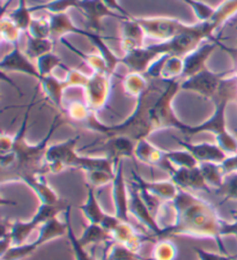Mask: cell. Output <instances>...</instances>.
I'll return each instance as SVG.
<instances>
[{"label":"cell","instance_id":"cell-31","mask_svg":"<svg viewBox=\"0 0 237 260\" xmlns=\"http://www.w3.org/2000/svg\"><path fill=\"white\" fill-rule=\"evenodd\" d=\"M36 66L37 69H39V72L42 78L46 77V75L53 74V71L61 69V67L62 69H67V66L61 60V58L53 52H49L44 54V56L40 57L39 59L36 60Z\"/></svg>","mask_w":237,"mask_h":260},{"label":"cell","instance_id":"cell-37","mask_svg":"<svg viewBox=\"0 0 237 260\" xmlns=\"http://www.w3.org/2000/svg\"><path fill=\"white\" fill-rule=\"evenodd\" d=\"M28 32L36 39H50V21L45 18L33 19Z\"/></svg>","mask_w":237,"mask_h":260},{"label":"cell","instance_id":"cell-3","mask_svg":"<svg viewBox=\"0 0 237 260\" xmlns=\"http://www.w3.org/2000/svg\"><path fill=\"white\" fill-rule=\"evenodd\" d=\"M171 204L176 217L172 224L163 228L166 240L180 235L211 237L217 242L219 253L229 255L220 235L223 220L219 216L214 205L182 188L179 190L175 199L171 200Z\"/></svg>","mask_w":237,"mask_h":260},{"label":"cell","instance_id":"cell-27","mask_svg":"<svg viewBox=\"0 0 237 260\" xmlns=\"http://www.w3.org/2000/svg\"><path fill=\"white\" fill-rule=\"evenodd\" d=\"M150 81L151 79L143 73L130 72L124 78L125 94L131 98H138L150 85Z\"/></svg>","mask_w":237,"mask_h":260},{"label":"cell","instance_id":"cell-19","mask_svg":"<svg viewBox=\"0 0 237 260\" xmlns=\"http://www.w3.org/2000/svg\"><path fill=\"white\" fill-rule=\"evenodd\" d=\"M101 260H153V258L141 257L137 251L113 240L105 244Z\"/></svg>","mask_w":237,"mask_h":260},{"label":"cell","instance_id":"cell-7","mask_svg":"<svg viewBox=\"0 0 237 260\" xmlns=\"http://www.w3.org/2000/svg\"><path fill=\"white\" fill-rule=\"evenodd\" d=\"M69 206L70 204L65 199H61L56 204H41L39 213L29 222H11L10 232L3 235L2 240H10L12 246L23 244L37 227L53 217H57L62 212H65Z\"/></svg>","mask_w":237,"mask_h":260},{"label":"cell","instance_id":"cell-32","mask_svg":"<svg viewBox=\"0 0 237 260\" xmlns=\"http://www.w3.org/2000/svg\"><path fill=\"white\" fill-rule=\"evenodd\" d=\"M71 205L69 208L65 211V222L67 223V236H69L70 241L72 243V247H73V251L75 253V257H77V260H96L93 254L88 253L86 251V247H83L77 237L74 236L73 233V228H72V222H71Z\"/></svg>","mask_w":237,"mask_h":260},{"label":"cell","instance_id":"cell-25","mask_svg":"<svg viewBox=\"0 0 237 260\" xmlns=\"http://www.w3.org/2000/svg\"><path fill=\"white\" fill-rule=\"evenodd\" d=\"M61 42L65 45L67 49H70L72 52L78 54V56L81 58V59L86 62L88 66L91 67V69L93 70V72H109L110 73L107 61H105V59L102 57V54H93V53L87 54L84 52H81L80 50L73 47V45H72L69 41L64 39V37L61 40Z\"/></svg>","mask_w":237,"mask_h":260},{"label":"cell","instance_id":"cell-36","mask_svg":"<svg viewBox=\"0 0 237 260\" xmlns=\"http://www.w3.org/2000/svg\"><path fill=\"white\" fill-rule=\"evenodd\" d=\"M2 39L11 44H16L20 42V36L22 31L16 27V24L10 18L3 15L2 18Z\"/></svg>","mask_w":237,"mask_h":260},{"label":"cell","instance_id":"cell-18","mask_svg":"<svg viewBox=\"0 0 237 260\" xmlns=\"http://www.w3.org/2000/svg\"><path fill=\"white\" fill-rule=\"evenodd\" d=\"M121 22L123 23L122 48L126 53L146 47V34L134 18L132 20L121 21Z\"/></svg>","mask_w":237,"mask_h":260},{"label":"cell","instance_id":"cell-13","mask_svg":"<svg viewBox=\"0 0 237 260\" xmlns=\"http://www.w3.org/2000/svg\"><path fill=\"white\" fill-rule=\"evenodd\" d=\"M19 43L20 42L13 45V51L6 54L0 62V69L3 71V74H5L8 71H18V72L32 75L41 81L42 77L39 69L33 64V60L27 56L26 52L21 50Z\"/></svg>","mask_w":237,"mask_h":260},{"label":"cell","instance_id":"cell-21","mask_svg":"<svg viewBox=\"0 0 237 260\" xmlns=\"http://www.w3.org/2000/svg\"><path fill=\"white\" fill-rule=\"evenodd\" d=\"M80 244L83 247L88 246L90 244H94L95 246L100 244H108L111 241H113V235L110 233L109 230L104 229L102 225L90 223L88 227H86L82 236L78 238Z\"/></svg>","mask_w":237,"mask_h":260},{"label":"cell","instance_id":"cell-2","mask_svg":"<svg viewBox=\"0 0 237 260\" xmlns=\"http://www.w3.org/2000/svg\"><path fill=\"white\" fill-rule=\"evenodd\" d=\"M35 103L33 98L31 104L24 114V118L21 127L15 137H8L6 134L2 136L0 150H2V182L20 179L24 183L34 178L43 176L48 173L46 170L45 156L49 148V141L53 132L65 123V116L59 114L52 121L51 126L46 137L37 145H29L26 141V131L28 127L29 114Z\"/></svg>","mask_w":237,"mask_h":260},{"label":"cell","instance_id":"cell-41","mask_svg":"<svg viewBox=\"0 0 237 260\" xmlns=\"http://www.w3.org/2000/svg\"><path fill=\"white\" fill-rule=\"evenodd\" d=\"M194 251L197 252L199 260H223V254L221 253H211L199 247H194Z\"/></svg>","mask_w":237,"mask_h":260},{"label":"cell","instance_id":"cell-1","mask_svg":"<svg viewBox=\"0 0 237 260\" xmlns=\"http://www.w3.org/2000/svg\"><path fill=\"white\" fill-rule=\"evenodd\" d=\"M236 13L237 0H226L215 10L211 19L198 23L194 31L134 50L126 53L124 58H121V62L129 67L130 72L145 73L148 67L162 56L184 58L206 41L220 40L214 34Z\"/></svg>","mask_w":237,"mask_h":260},{"label":"cell","instance_id":"cell-4","mask_svg":"<svg viewBox=\"0 0 237 260\" xmlns=\"http://www.w3.org/2000/svg\"><path fill=\"white\" fill-rule=\"evenodd\" d=\"M80 140L77 136L61 144L49 146L45 162L48 173L59 174L67 168L86 170L87 174L95 171H105L109 174L116 173V165L109 157L81 156L75 152V146Z\"/></svg>","mask_w":237,"mask_h":260},{"label":"cell","instance_id":"cell-44","mask_svg":"<svg viewBox=\"0 0 237 260\" xmlns=\"http://www.w3.org/2000/svg\"><path fill=\"white\" fill-rule=\"evenodd\" d=\"M223 260H236L234 257H230V255H223Z\"/></svg>","mask_w":237,"mask_h":260},{"label":"cell","instance_id":"cell-23","mask_svg":"<svg viewBox=\"0 0 237 260\" xmlns=\"http://www.w3.org/2000/svg\"><path fill=\"white\" fill-rule=\"evenodd\" d=\"M135 157L147 165L158 167L164 158V150L156 148L150 141L143 139L139 141L135 147Z\"/></svg>","mask_w":237,"mask_h":260},{"label":"cell","instance_id":"cell-29","mask_svg":"<svg viewBox=\"0 0 237 260\" xmlns=\"http://www.w3.org/2000/svg\"><path fill=\"white\" fill-rule=\"evenodd\" d=\"M26 184L31 186L33 190L36 192V194L40 197L41 204H56L62 199L59 198L56 192L46 184L42 176H39V177L29 180Z\"/></svg>","mask_w":237,"mask_h":260},{"label":"cell","instance_id":"cell-43","mask_svg":"<svg viewBox=\"0 0 237 260\" xmlns=\"http://www.w3.org/2000/svg\"><path fill=\"white\" fill-rule=\"evenodd\" d=\"M230 215L232 216V220H237V209H234V211L230 212Z\"/></svg>","mask_w":237,"mask_h":260},{"label":"cell","instance_id":"cell-28","mask_svg":"<svg viewBox=\"0 0 237 260\" xmlns=\"http://www.w3.org/2000/svg\"><path fill=\"white\" fill-rule=\"evenodd\" d=\"M5 16L13 21L16 27L22 32L29 30V27H31L33 21L31 7L27 6L26 0H19V6L15 10L8 12V14Z\"/></svg>","mask_w":237,"mask_h":260},{"label":"cell","instance_id":"cell-10","mask_svg":"<svg viewBox=\"0 0 237 260\" xmlns=\"http://www.w3.org/2000/svg\"><path fill=\"white\" fill-rule=\"evenodd\" d=\"M75 8L81 12V14L86 18L88 30L97 35L104 32V27L102 26V19L104 16H112L120 21L132 20L112 11L103 0H79Z\"/></svg>","mask_w":237,"mask_h":260},{"label":"cell","instance_id":"cell-14","mask_svg":"<svg viewBox=\"0 0 237 260\" xmlns=\"http://www.w3.org/2000/svg\"><path fill=\"white\" fill-rule=\"evenodd\" d=\"M221 43L220 40L218 41H211L202 43L200 47L194 50L193 52L189 53L188 56L183 58L184 61V69L183 73L179 79V81L183 82L186 79L193 77L194 74H197L202 67L206 66L207 58L211 56V53L214 51L215 48L219 47V44Z\"/></svg>","mask_w":237,"mask_h":260},{"label":"cell","instance_id":"cell-20","mask_svg":"<svg viewBox=\"0 0 237 260\" xmlns=\"http://www.w3.org/2000/svg\"><path fill=\"white\" fill-rule=\"evenodd\" d=\"M41 83L43 86L44 93L48 96V99L51 100L58 110L63 112V101H64L65 90L69 88L66 82L64 80H59L53 74H51L42 78Z\"/></svg>","mask_w":237,"mask_h":260},{"label":"cell","instance_id":"cell-26","mask_svg":"<svg viewBox=\"0 0 237 260\" xmlns=\"http://www.w3.org/2000/svg\"><path fill=\"white\" fill-rule=\"evenodd\" d=\"M213 196H218L222 198L220 205L226 204L227 201L237 200V171L226 174L223 176V180L218 188L213 191Z\"/></svg>","mask_w":237,"mask_h":260},{"label":"cell","instance_id":"cell-15","mask_svg":"<svg viewBox=\"0 0 237 260\" xmlns=\"http://www.w3.org/2000/svg\"><path fill=\"white\" fill-rule=\"evenodd\" d=\"M172 139L179 142L185 150L191 153L199 163L213 162L219 163L220 165V163H222L228 156H229V155L224 152L218 144L213 145L207 144V142H202V144L193 145L188 140L180 139L179 137H172Z\"/></svg>","mask_w":237,"mask_h":260},{"label":"cell","instance_id":"cell-35","mask_svg":"<svg viewBox=\"0 0 237 260\" xmlns=\"http://www.w3.org/2000/svg\"><path fill=\"white\" fill-rule=\"evenodd\" d=\"M79 0H52L50 3L39 4V5L31 7V12H39V11H48L50 13H59V12H66L67 8L77 7Z\"/></svg>","mask_w":237,"mask_h":260},{"label":"cell","instance_id":"cell-9","mask_svg":"<svg viewBox=\"0 0 237 260\" xmlns=\"http://www.w3.org/2000/svg\"><path fill=\"white\" fill-rule=\"evenodd\" d=\"M158 167L161 168V169L166 170L170 175L172 182L180 188H182V190L189 192L202 191L207 194L213 196V188L207 184L199 166L196 168L175 167L164 156V158L161 161Z\"/></svg>","mask_w":237,"mask_h":260},{"label":"cell","instance_id":"cell-42","mask_svg":"<svg viewBox=\"0 0 237 260\" xmlns=\"http://www.w3.org/2000/svg\"><path fill=\"white\" fill-rule=\"evenodd\" d=\"M103 2L107 4V5L111 8L112 11H115V12H117V13H120V14H122V15H124V16H126V18L128 19H133V16L131 15L130 13H128V12H126L124 8L123 7H121V5L120 4L117 3V0H103Z\"/></svg>","mask_w":237,"mask_h":260},{"label":"cell","instance_id":"cell-33","mask_svg":"<svg viewBox=\"0 0 237 260\" xmlns=\"http://www.w3.org/2000/svg\"><path fill=\"white\" fill-rule=\"evenodd\" d=\"M167 160L175 167L180 168H196L199 162L193 155L188 150H180V152H164Z\"/></svg>","mask_w":237,"mask_h":260},{"label":"cell","instance_id":"cell-22","mask_svg":"<svg viewBox=\"0 0 237 260\" xmlns=\"http://www.w3.org/2000/svg\"><path fill=\"white\" fill-rule=\"evenodd\" d=\"M87 188H88L87 203L84 205H81L79 208L81 209L82 213L86 215L88 221H90V223H95V224L101 225L105 220V217H107V214L103 213L102 208L100 207L99 203H97L94 186L91 185V184H87Z\"/></svg>","mask_w":237,"mask_h":260},{"label":"cell","instance_id":"cell-38","mask_svg":"<svg viewBox=\"0 0 237 260\" xmlns=\"http://www.w3.org/2000/svg\"><path fill=\"white\" fill-rule=\"evenodd\" d=\"M182 2L188 4V5L192 8L194 13L197 14L198 19L200 20V22L211 19L212 15H213L215 12V10H213L210 5H207V4H204L201 2H197V0H182Z\"/></svg>","mask_w":237,"mask_h":260},{"label":"cell","instance_id":"cell-40","mask_svg":"<svg viewBox=\"0 0 237 260\" xmlns=\"http://www.w3.org/2000/svg\"><path fill=\"white\" fill-rule=\"evenodd\" d=\"M220 235L221 236H226V235H235L237 238V220L232 222L222 221L221 229H220Z\"/></svg>","mask_w":237,"mask_h":260},{"label":"cell","instance_id":"cell-34","mask_svg":"<svg viewBox=\"0 0 237 260\" xmlns=\"http://www.w3.org/2000/svg\"><path fill=\"white\" fill-rule=\"evenodd\" d=\"M177 247L169 240H162L155 243L152 258L153 260H175Z\"/></svg>","mask_w":237,"mask_h":260},{"label":"cell","instance_id":"cell-12","mask_svg":"<svg viewBox=\"0 0 237 260\" xmlns=\"http://www.w3.org/2000/svg\"><path fill=\"white\" fill-rule=\"evenodd\" d=\"M112 197L116 206V216L125 223H131L129 187L124 178L123 160L116 163L115 178L112 180Z\"/></svg>","mask_w":237,"mask_h":260},{"label":"cell","instance_id":"cell-11","mask_svg":"<svg viewBox=\"0 0 237 260\" xmlns=\"http://www.w3.org/2000/svg\"><path fill=\"white\" fill-rule=\"evenodd\" d=\"M111 77L109 72H93L84 86L86 103L92 112L101 110L105 107L111 94Z\"/></svg>","mask_w":237,"mask_h":260},{"label":"cell","instance_id":"cell-5","mask_svg":"<svg viewBox=\"0 0 237 260\" xmlns=\"http://www.w3.org/2000/svg\"><path fill=\"white\" fill-rule=\"evenodd\" d=\"M49 21H50V39H51L53 42L61 41L66 34L83 35L95 45L97 50H99V53L102 54V57L104 58L105 61H107L110 73L113 74V72H115L116 70V66L121 62V59L120 58H117L111 50L108 48V45L104 43L103 36L97 35V34L90 30H83V29L78 28L73 22H72L71 18L66 12L50 13Z\"/></svg>","mask_w":237,"mask_h":260},{"label":"cell","instance_id":"cell-24","mask_svg":"<svg viewBox=\"0 0 237 260\" xmlns=\"http://www.w3.org/2000/svg\"><path fill=\"white\" fill-rule=\"evenodd\" d=\"M27 39V44L24 52L32 60H37L40 57L53 51V43L51 39H36L28 31L24 32Z\"/></svg>","mask_w":237,"mask_h":260},{"label":"cell","instance_id":"cell-8","mask_svg":"<svg viewBox=\"0 0 237 260\" xmlns=\"http://www.w3.org/2000/svg\"><path fill=\"white\" fill-rule=\"evenodd\" d=\"M67 235V223L62 222L58 217L45 222L39 230V237L32 242H26L21 245H13L2 254V260H21L32 255L44 243Z\"/></svg>","mask_w":237,"mask_h":260},{"label":"cell","instance_id":"cell-6","mask_svg":"<svg viewBox=\"0 0 237 260\" xmlns=\"http://www.w3.org/2000/svg\"><path fill=\"white\" fill-rule=\"evenodd\" d=\"M228 102L223 101L215 104V114L213 117L205 121L204 124L198 125V126H189L179 121L176 124L175 128L180 131L186 137H191L194 134L201 132H212L217 138L218 145L226 152L228 155L237 154V140L231 136V133L228 132L226 126V108Z\"/></svg>","mask_w":237,"mask_h":260},{"label":"cell","instance_id":"cell-30","mask_svg":"<svg viewBox=\"0 0 237 260\" xmlns=\"http://www.w3.org/2000/svg\"><path fill=\"white\" fill-rule=\"evenodd\" d=\"M199 168H200L201 173L204 175L207 184L213 188V191L221 185L224 174L222 171L221 166H220L219 163L202 162V163H199Z\"/></svg>","mask_w":237,"mask_h":260},{"label":"cell","instance_id":"cell-17","mask_svg":"<svg viewBox=\"0 0 237 260\" xmlns=\"http://www.w3.org/2000/svg\"><path fill=\"white\" fill-rule=\"evenodd\" d=\"M105 139L107 140L104 145L95 150L107 152V157H109L115 165L118 161L123 160V157H135V147L138 142L126 137H109Z\"/></svg>","mask_w":237,"mask_h":260},{"label":"cell","instance_id":"cell-39","mask_svg":"<svg viewBox=\"0 0 237 260\" xmlns=\"http://www.w3.org/2000/svg\"><path fill=\"white\" fill-rule=\"evenodd\" d=\"M220 166H221L224 175L237 171V154L229 155L222 163H220Z\"/></svg>","mask_w":237,"mask_h":260},{"label":"cell","instance_id":"cell-16","mask_svg":"<svg viewBox=\"0 0 237 260\" xmlns=\"http://www.w3.org/2000/svg\"><path fill=\"white\" fill-rule=\"evenodd\" d=\"M131 184L134 185L138 190L147 191L148 193L153 194L163 201H171L179 193L180 187L176 185L172 180H164V182H146L142 179L135 171H132V179Z\"/></svg>","mask_w":237,"mask_h":260}]
</instances>
